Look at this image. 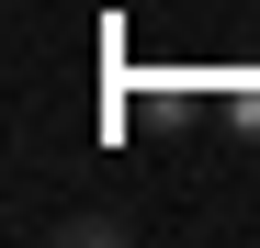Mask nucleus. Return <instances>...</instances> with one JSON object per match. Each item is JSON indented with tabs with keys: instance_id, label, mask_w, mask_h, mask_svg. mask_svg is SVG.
I'll use <instances>...</instances> for the list:
<instances>
[{
	"instance_id": "obj_1",
	"label": "nucleus",
	"mask_w": 260,
	"mask_h": 248,
	"mask_svg": "<svg viewBox=\"0 0 260 248\" xmlns=\"http://www.w3.org/2000/svg\"><path fill=\"white\" fill-rule=\"evenodd\" d=\"M57 237H68V248H113V237H124V215H102V203H91V215H68Z\"/></svg>"
},
{
	"instance_id": "obj_2",
	"label": "nucleus",
	"mask_w": 260,
	"mask_h": 248,
	"mask_svg": "<svg viewBox=\"0 0 260 248\" xmlns=\"http://www.w3.org/2000/svg\"><path fill=\"white\" fill-rule=\"evenodd\" d=\"M238 124H249V136H260V91H238Z\"/></svg>"
}]
</instances>
